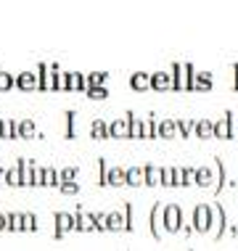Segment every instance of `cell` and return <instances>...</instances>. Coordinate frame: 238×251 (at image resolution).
<instances>
[{"instance_id": "1", "label": "cell", "mask_w": 238, "mask_h": 251, "mask_svg": "<svg viewBox=\"0 0 238 251\" xmlns=\"http://www.w3.org/2000/svg\"><path fill=\"white\" fill-rule=\"evenodd\" d=\"M190 222H193L196 233H209L214 222V212H212V203H196L193 212H190Z\"/></svg>"}, {"instance_id": "2", "label": "cell", "mask_w": 238, "mask_h": 251, "mask_svg": "<svg viewBox=\"0 0 238 251\" xmlns=\"http://www.w3.org/2000/svg\"><path fill=\"white\" fill-rule=\"evenodd\" d=\"M164 201H156L151 206V212H148V230H151V235L156 241H164L167 238V225H164Z\"/></svg>"}, {"instance_id": "3", "label": "cell", "mask_w": 238, "mask_h": 251, "mask_svg": "<svg viewBox=\"0 0 238 251\" xmlns=\"http://www.w3.org/2000/svg\"><path fill=\"white\" fill-rule=\"evenodd\" d=\"M169 72L175 74V93H190V79H193L196 69L190 64H172Z\"/></svg>"}, {"instance_id": "4", "label": "cell", "mask_w": 238, "mask_h": 251, "mask_svg": "<svg viewBox=\"0 0 238 251\" xmlns=\"http://www.w3.org/2000/svg\"><path fill=\"white\" fill-rule=\"evenodd\" d=\"M212 212H214V222H212L209 235H212L214 241H222V238H225V233H228L230 220H228V214H225V209H222L220 201H212Z\"/></svg>"}, {"instance_id": "5", "label": "cell", "mask_w": 238, "mask_h": 251, "mask_svg": "<svg viewBox=\"0 0 238 251\" xmlns=\"http://www.w3.org/2000/svg\"><path fill=\"white\" fill-rule=\"evenodd\" d=\"M183 222H185V217H183V209L180 203H167L164 206V225H167V233L175 235L183 230Z\"/></svg>"}, {"instance_id": "6", "label": "cell", "mask_w": 238, "mask_h": 251, "mask_svg": "<svg viewBox=\"0 0 238 251\" xmlns=\"http://www.w3.org/2000/svg\"><path fill=\"white\" fill-rule=\"evenodd\" d=\"M56 64H40L37 66V77H40V93H48V90H56Z\"/></svg>"}, {"instance_id": "7", "label": "cell", "mask_w": 238, "mask_h": 251, "mask_svg": "<svg viewBox=\"0 0 238 251\" xmlns=\"http://www.w3.org/2000/svg\"><path fill=\"white\" fill-rule=\"evenodd\" d=\"M53 222H56V230H53V238L56 241H61L66 233L74 230V214H69V212H56L53 214Z\"/></svg>"}, {"instance_id": "8", "label": "cell", "mask_w": 238, "mask_h": 251, "mask_svg": "<svg viewBox=\"0 0 238 251\" xmlns=\"http://www.w3.org/2000/svg\"><path fill=\"white\" fill-rule=\"evenodd\" d=\"M151 90L156 93H175V74L172 72H154L151 74Z\"/></svg>"}, {"instance_id": "9", "label": "cell", "mask_w": 238, "mask_h": 251, "mask_svg": "<svg viewBox=\"0 0 238 251\" xmlns=\"http://www.w3.org/2000/svg\"><path fill=\"white\" fill-rule=\"evenodd\" d=\"M214 138L217 140H230L233 138V111H225L214 122Z\"/></svg>"}, {"instance_id": "10", "label": "cell", "mask_w": 238, "mask_h": 251, "mask_svg": "<svg viewBox=\"0 0 238 251\" xmlns=\"http://www.w3.org/2000/svg\"><path fill=\"white\" fill-rule=\"evenodd\" d=\"M108 138H114V140H125V138H130V117H117L114 122H108Z\"/></svg>"}, {"instance_id": "11", "label": "cell", "mask_w": 238, "mask_h": 251, "mask_svg": "<svg viewBox=\"0 0 238 251\" xmlns=\"http://www.w3.org/2000/svg\"><path fill=\"white\" fill-rule=\"evenodd\" d=\"M214 87V77L212 72H196L190 79V93H209Z\"/></svg>"}, {"instance_id": "12", "label": "cell", "mask_w": 238, "mask_h": 251, "mask_svg": "<svg viewBox=\"0 0 238 251\" xmlns=\"http://www.w3.org/2000/svg\"><path fill=\"white\" fill-rule=\"evenodd\" d=\"M16 87H19L22 93L40 90V77H37V72H22V74H16Z\"/></svg>"}, {"instance_id": "13", "label": "cell", "mask_w": 238, "mask_h": 251, "mask_svg": "<svg viewBox=\"0 0 238 251\" xmlns=\"http://www.w3.org/2000/svg\"><path fill=\"white\" fill-rule=\"evenodd\" d=\"M172 138H178V117L159 119V140H172Z\"/></svg>"}, {"instance_id": "14", "label": "cell", "mask_w": 238, "mask_h": 251, "mask_svg": "<svg viewBox=\"0 0 238 251\" xmlns=\"http://www.w3.org/2000/svg\"><path fill=\"white\" fill-rule=\"evenodd\" d=\"M74 230H77V233H93V230H95L93 214H87V212H82V209H77V212H74Z\"/></svg>"}, {"instance_id": "15", "label": "cell", "mask_w": 238, "mask_h": 251, "mask_svg": "<svg viewBox=\"0 0 238 251\" xmlns=\"http://www.w3.org/2000/svg\"><path fill=\"white\" fill-rule=\"evenodd\" d=\"M193 135H196L199 140H209V138H214V119H209V117L196 119Z\"/></svg>"}, {"instance_id": "16", "label": "cell", "mask_w": 238, "mask_h": 251, "mask_svg": "<svg viewBox=\"0 0 238 251\" xmlns=\"http://www.w3.org/2000/svg\"><path fill=\"white\" fill-rule=\"evenodd\" d=\"M196 185H199V188H214L217 185L214 164L212 167H199V172H196Z\"/></svg>"}, {"instance_id": "17", "label": "cell", "mask_w": 238, "mask_h": 251, "mask_svg": "<svg viewBox=\"0 0 238 251\" xmlns=\"http://www.w3.org/2000/svg\"><path fill=\"white\" fill-rule=\"evenodd\" d=\"M108 230H111V233H122V230L130 233V222H127L125 209H122V212H108Z\"/></svg>"}, {"instance_id": "18", "label": "cell", "mask_w": 238, "mask_h": 251, "mask_svg": "<svg viewBox=\"0 0 238 251\" xmlns=\"http://www.w3.org/2000/svg\"><path fill=\"white\" fill-rule=\"evenodd\" d=\"M130 87H132L135 93L151 90V74H146V72H135V74H130Z\"/></svg>"}, {"instance_id": "19", "label": "cell", "mask_w": 238, "mask_h": 251, "mask_svg": "<svg viewBox=\"0 0 238 251\" xmlns=\"http://www.w3.org/2000/svg\"><path fill=\"white\" fill-rule=\"evenodd\" d=\"M143 140H159V119L154 114L143 119Z\"/></svg>"}, {"instance_id": "20", "label": "cell", "mask_w": 238, "mask_h": 251, "mask_svg": "<svg viewBox=\"0 0 238 251\" xmlns=\"http://www.w3.org/2000/svg\"><path fill=\"white\" fill-rule=\"evenodd\" d=\"M212 164H214V172H217V185H214V193H222L228 188V172H225V164H222V159L220 156H214L212 159Z\"/></svg>"}, {"instance_id": "21", "label": "cell", "mask_w": 238, "mask_h": 251, "mask_svg": "<svg viewBox=\"0 0 238 251\" xmlns=\"http://www.w3.org/2000/svg\"><path fill=\"white\" fill-rule=\"evenodd\" d=\"M69 93H87V74L69 72Z\"/></svg>"}, {"instance_id": "22", "label": "cell", "mask_w": 238, "mask_h": 251, "mask_svg": "<svg viewBox=\"0 0 238 251\" xmlns=\"http://www.w3.org/2000/svg\"><path fill=\"white\" fill-rule=\"evenodd\" d=\"M143 169H146V185L148 188H156V185H161V167L159 164H143Z\"/></svg>"}, {"instance_id": "23", "label": "cell", "mask_w": 238, "mask_h": 251, "mask_svg": "<svg viewBox=\"0 0 238 251\" xmlns=\"http://www.w3.org/2000/svg\"><path fill=\"white\" fill-rule=\"evenodd\" d=\"M108 185H114V188L127 185V169L125 167H108Z\"/></svg>"}, {"instance_id": "24", "label": "cell", "mask_w": 238, "mask_h": 251, "mask_svg": "<svg viewBox=\"0 0 238 251\" xmlns=\"http://www.w3.org/2000/svg\"><path fill=\"white\" fill-rule=\"evenodd\" d=\"M127 185H132V188L146 185V169L143 167H127Z\"/></svg>"}, {"instance_id": "25", "label": "cell", "mask_w": 238, "mask_h": 251, "mask_svg": "<svg viewBox=\"0 0 238 251\" xmlns=\"http://www.w3.org/2000/svg\"><path fill=\"white\" fill-rule=\"evenodd\" d=\"M130 117V140H143V119L135 111H127Z\"/></svg>"}, {"instance_id": "26", "label": "cell", "mask_w": 238, "mask_h": 251, "mask_svg": "<svg viewBox=\"0 0 238 251\" xmlns=\"http://www.w3.org/2000/svg\"><path fill=\"white\" fill-rule=\"evenodd\" d=\"M90 138H93V140H106V138H108V125H106V119H93V125H90Z\"/></svg>"}, {"instance_id": "27", "label": "cell", "mask_w": 238, "mask_h": 251, "mask_svg": "<svg viewBox=\"0 0 238 251\" xmlns=\"http://www.w3.org/2000/svg\"><path fill=\"white\" fill-rule=\"evenodd\" d=\"M19 135H22V140L37 138V127H35V122H32L29 117H24L22 122H19Z\"/></svg>"}, {"instance_id": "28", "label": "cell", "mask_w": 238, "mask_h": 251, "mask_svg": "<svg viewBox=\"0 0 238 251\" xmlns=\"http://www.w3.org/2000/svg\"><path fill=\"white\" fill-rule=\"evenodd\" d=\"M43 185H45V188H58V185H61L58 169H53V167H45V169H43Z\"/></svg>"}, {"instance_id": "29", "label": "cell", "mask_w": 238, "mask_h": 251, "mask_svg": "<svg viewBox=\"0 0 238 251\" xmlns=\"http://www.w3.org/2000/svg\"><path fill=\"white\" fill-rule=\"evenodd\" d=\"M32 159H19V167H22V185L24 188H32Z\"/></svg>"}, {"instance_id": "30", "label": "cell", "mask_w": 238, "mask_h": 251, "mask_svg": "<svg viewBox=\"0 0 238 251\" xmlns=\"http://www.w3.org/2000/svg\"><path fill=\"white\" fill-rule=\"evenodd\" d=\"M196 127V119H185V117H178V138L188 140L190 138V130Z\"/></svg>"}, {"instance_id": "31", "label": "cell", "mask_w": 238, "mask_h": 251, "mask_svg": "<svg viewBox=\"0 0 238 251\" xmlns=\"http://www.w3.org/2000/svg\"><path fill=\"white\" fill-rule=\"evenodd\" d=\"M16 87V74H8L5 69H0V93H8Z\"/></svg>"}, {"instance_id": "32", "label": "cell", "mask_w": 238, "mask_h": 251, "mask_svg": "<svg viewBox=\"0 0 238 251\" xmlns=\"http://www.w3.org/2000/svg\"><path fill=\"white\" fill-rule=\"evenodd\" d=\"M24 230V214L11 212L8 214V233H22Z\"/></svg>"}, {"instance_id": "33", "label": "cell", "mask_w": 238, "mask_h": 251, "mask_svg": "<svg viewBox=\"0 0 238 251\" xmlns=\"http://www.w3.org/2000/svg\"><path fill=\"white\" fill-rule=\"evenodd\" d=\"M5 177H8V185H11V188H19V185H22V167H19V161H16V167H8V169H5Z\"/></svg>"}, {"instance_id": "34", "label": "cell", "mask_w": 238, "mask_h": 251, "mask_svg": "<svg viewBox=\"0 0 238 251\" xmlns=\"http://www.w3.org/2000/svg\"><path fill=\"white\" fill-rule=\"evenodd\" d=\"M108 82V74L106 72H93V74H87V87H101V85H106Z\"/></svg>"}, {"instance_id": "35", "label": "cell", "mask_w": 238, "mask_h": 251, "mask_svg": "<svg viewBox=\"0 0 238 251\" xmlns=\"http://www.w3.org/2000/svg\"><path fill=\"white\" fill-rule=\"evenodd\" d=\"M85 96L93 98V100H106V98H108V87H106V85H101V87H87Z\"/></svg>"}, {"instance_id": "36", "label": "cell", "mask_w": 238, "mask_h": 251, "mask_svg": "<svg viewBox=\"0 0 238 251\" xmlns=\"http://www.w3.org/2000/svg\"><path fill=\"white\" fill-rule=\"evenodd\" d=\"M56 90H61V93H69V72H61V69H56Z\"/></svg>"}, {"instance_id": "37", "label": "cell", "mask_w": 238, "mask_h": 251, "mask_svg": "<svg viewBox=\"0 0 238 251\" xmlns=\"http://www.w3.org/2000/svg\"><path fill=\"white\" fill-rule=\"evenodd\" d=\"M58 191L66 193V196H77V193H79V182H77V180H64V182L58 185Z\"/></svg>"}, {"instance_id": "38", "label": "cell", "mask_w": 238, "mask_h": 251, "mask_svg": "<svg viewBox=\"0 0 238 251\" xmlns=\"http://www.w3.org/2000/svg\"><path fill=\"white\" fill-rule=\"evenodd\" d=\"M93 220H95V230H101V233H108V214H104V212H93Z\"/></svg>"}, {"instance_id": "39", "label": "cell", "mask_w": 238, "mask_h": 251, "mask_svg": "<svg viewBox=\"0 0 238 251\" xmlns=\"http://www.w3.org/2000/svg\"><path fill=\"white\" fill-rule=\"evenodd\" d=\"M183 185H185V169L172 167V188H183Z\"/></svg>"}, {"instance_id": "40", "label": "cell", "mask_w": 238, "mask_h": 251, "mask_svg": "<svg viewBox=\"0 0 238 251\" xmlns=\"http://www.w3.org/2000/svg\"><path fill=\"white\" fill-rule=\"evenodd\" d=\"M40 225H37V214L32 212H24V233H35Z\"/></svg>"}, {"instance_id": "41", "label": "cell", "mask_w": 238, "mask_h": 251, "mask_svg": "<svg viewBox=\"0 0 238 251\" xmlns=\"http://www.w3.org/2000/svg\"><path fill=\"white\" fill-rule=\"evenodd\" d=\"M98 185H108V164H106V159H98Z\"/></svg>"}, {"instance_id": "42", "label": "cell", "mask_w": 238, "mask_h": 251, "mask_svg": "<svg viewBox=\"0 0 238 251\" xmlns=\"http://www.w3.org/2000/svg\"><path fill=\"white\" fill-rule=\"evenodd\" d=\"M77 175H79V169H77V167H64V169H58L61 182H64V180H74Z\"/></svg>"}, {"instance_id": "43", "label": "cell", "mask_w": 238, "mask_h": 251, "mask_svg": "<svg viewBox=\"0 0 238 251\" xmlns=\"http://www.w3.org/2000/svg\"><path fill=\"white\" fill-rule=\"evenodd\" d=\"M43 169H45V167H37V164H32V188L43 185Z\"/></svg>"}, {"instance_id": "44", "label": "cell", "mask_w": 238, "mask_h": 251, "mask_svg": "<svg viewBox=\"0 0 238 251\" xmlns=\"http://www.w3.org/2000/svg\"><path fill=\"white\" fill-rule=\"evenodd\" d=\"M74 119H77V114L74 111H66V138H74Z\"/></svg>"}, {"instance_id": "45", "label": "cell", "mask_w": 238, "mask_h": 251, "mask_svg": "<svg viewBox=\"0 0 238 251\" xmlns=\"http://www.w3.org/2000/svg\"><path fill=\"white\" fill-rule=\"evenodd\" d=\"M161 185L172 188V167H161Z\"/></svg>"}, {"instance_id": "46", "label": "cell", "mask_w": 238, "mask_h": 251, "mask_svg": "<svg viewBox=\"0 0 238 251\" xmlns=\"http://www.w3.org/2000/svg\"><path fill=\"white\" fill-rule=\"evenodd\" d=\"M125 214H127V222H130V233L135 230V212H132V201H125Z\"/></svg>"}, {"instance_id": "47", "label": "cell", "mask_w": 238, "mask_h": 251, "mask_svg": "<svg viewBox=\"0 0 238 251\" xmlns=\"http://www.w3.org/2000/svg\"><path fill=\"white\" fill-rule=\"evenodd\" d=\"M185 169V185H193L196 182V172H199V167H183Z\"/></svg>"}, {"instance_id": "48", "label": "cell", "mask_w": 238, "mask_h": 251, "mask_svg": "<svg viewBox=\"0 0 238 251\" xmlns=\"http://www.w3.org/2000/svg\"><path fill=\"white\" fill-rule=\"evenodd\" d=\"M3 230H8V217L0 212V233H3Z\"/></svg>"}, {"instance_id": "49", "label": "cell", "mask_w": 238, "mask_h": 251, "mask_svg": "<svg viewBox=\"0 0 238 251\" xmlns=\"http://www.w3.org/2000/svg\"><path fill=\"white\" fill-rule=\"evenodd\" d=\"M233 90L238 93V64L233 66Z\"/></svg>"}, {"instance_id": "50", "label": "cell", "mask_w": 238, "mask_h": 251, "mask_svg": "<svg viewBox=\"0 0 238 251\" xmlns=\"http://www.w3.org/2000/svg\"><path fill=\"white\" fill-rule=\"evenodd\" d=\"M0 185H8V177H5V169L0 167Z\"/></svg>"}, {"instance_id": "51", "label": "cell", "mask_w": 238, "mask_h": 251, "mask_svg": "<svg viewBox=\"0 0 238 251\" xmlns=\"http://www.w3.org/2000/svg\"><path fill=\"white\" fill-rule=\"evenodd\" d=\"M0 138H3V119H0Z\"/></svg>"}, {"instance_id": "52", "label": "cell", "mask_w": 238, "mask_h": 251, "mask_svg": "<svg viewBox=\"0 0 238 251\" xmlns=\"http://www.w3.org/2000/svg\"><path fill=\"white\" fill-rule=\"evenodd\" d=\"M190 251H193V249H190Z\"/></svg>"}]
</instances>
